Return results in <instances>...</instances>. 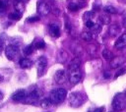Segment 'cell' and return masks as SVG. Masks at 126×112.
<instances>
[{"label": "cell", "instance_id": "cell-24", "mask_svg": "<svg viewBox=\"0 0 126 112\" xmlns=\"http://www.w3.org/2000/svg\"><path fill=\"white\" fill-rule=\"evenodd\" d=\"M33 47H34L33 44L27 45V46L24 48V53H25L26 55H31V54L33 52Z\"/></svg>", "mask_w": 126, "mask_h": 112}, {"label": "cell", "instance_id": "cell-10", "mask_svg": "<svg viewBox=\"0 0 126 112\" xmlns=\"http://www.w3.org/2000/svg\"><path fill=\"white\" fill-rule=\"evenodd\" d=\"M125 62V58L123 56H117V57H113V59L110 61V68L112 69H116V68H119L121 67Z\"/></svg>", "mask_w": 126, "mask_h": 112}, {"label": "cell", "instance_id": "cell-34", "mask_svg": "<svg viewBox=\"0 0 126 112\" xmlns=\"http://www.w3.org/2000/svg\"><path fill=\"white\" fill-rule=\"evenodd\" d=\"M110 77V74L108 73V72H104V78H106V79H108Z\"/></svg>", "mask_w": 126, "mask_h": 112}, {"label": "cell", "instance_id": "cell-37", "mask_svg": "<svg viewBox=\"0 0 126 112\" xmlns=\"http://www.w3.org/2000/svg\"><path fill=\"white\" fill-rule=\"evenodd\" d=\"M3 99V93L0 91V100H2Z\"/></svg>", "mask_w": 126, "mask_h": 112}, {"label": "cell", "instance_id": "cell-4", "mask_svg": "<svg viewBox=\"0 0 126 112\" xmlns=\"http://www.w3.org/2000/svg\"><path fill=\"white\" fill-rule=\"evenodd\" d=\"M5 54L9 60H15L16 58L19 57V54H20L19 47L16 45L10 44L5 48Z\"/></svg>", "mask_w": 126, "mask_h": 112}, {"label": "cell", "instance_id": "cell-23", "mask_svg": "<svg viewBox=\"0 0 126 112\" xmlns=\"http://www.w3.org/2000/svg\"><path fill=\"white\" fill-rule=\"evenodd\" d=\"M33 45H34V47L37 48V49H43V48L45 47V42H44L42 39H38V40H36V41L33 43Z\"/></svg>", "mask_w": 126, "mask_h": 112}, {"label": "cell", "instance_id": "cell-25", "mask_svg": "<svg viewBox=\"0 0 126 112\" xmlns=\"http://www.w3.org/2000/svg\"><path fill=\"white\" fill-rule=\"evenodd\" d=\"M66 59H67V53L64 50L63 51H60L59 54H58V61L62 63V62H65Z\"/></svg>", "mask_w": 126, "mask_h": 112}, {"label": "cell", "instance_id": "cell-18", "mask_svg": "<svg viewBox=\"0 0 126 112\" xmlns=\"http://www.w3.org/2000/svg\"><path fill=\"white\" fill-rule=\"evenodd\" d=\"M51 105H52V102H51V100L49 98H43V99L40 100V106L42 108H44V109L49 108Z\"/></svg>", "mask_w": 126, "mask_h": 112}, {"label": "cell", "instance_id": "cell-13", "mask_svg": "<svg viewBox=\"0 0 126 112\" xmlns=\"http://www.w3.org/2000/svg\"><path fill=\"white\" fill-rule=\"evenodd\" d=\"M80 66H81V59L78 58V57L74 58V59L70 62V64H69V67H68L69 72H70V71L79 70V69H80Z\"/></svg>", "mask_w": 126, "mask_h": 112}, {"label": "cell", "instance_id": "cell-6", "mask_svg": "<svg viewBox=\"0 0 126 112\" xmlns=\"http://www.w3.org/2000/svg\"><path fill=\"white\" fill-rule=\"evenodd\" d=\"M36 65H37V72H38V76H42L45 72V69L47 67V59L44 56H41L37 59L36 61Z\"/></svg>", "mask_w": 126, "mask_h": 112}, {"label": "cell", "instance_id": "cell-42", "mask_svg": "<svg viewBox=\"0 0 126 112\" xmlns=\"http://www.w3.org/2000/svg\"><path fill=\"white\" fill-rule=\"evenodd\" d=\"M111 112H115V111H111Z\"/></svg>", "mask_w": 126, "mask_h": 112}, {"label": "cell", "instance_id": "cell-5", "mask_svg": "<svg viewBox=\"0 0 126 112\" xmlns=\"http://www.w3.org/2000/svg\"><path fill=\"white\" fill-rule=\"evenodd\" d=\"M36 10H37V13L41 16H46L47 14H49V12L51 11V8L50 6L43 2V1H39L36 5Z\"/></svg>", "mask_w": 126, "mask_h": 112}, {"label": "cell", "instance_id": "cell-30", "mask_svg": "<svg viewBox=\"0 0 126 112\" xmlns=\"http://www.w3.org/2000/svg\"><path fill=\"white\" fill-rule=\"evenodd\" d=\"M85 25H86V27H87V28H92L94 27V23L93 21H87V22H85Z\"/></svg>", "mask_w": 126, "mask_h": 112}, {"label": "cell", "instance_id": "cell-27", "mask_svg": "<svg viewBox=\"0 0 126 112\" xmlns=\"http://www.w3.org/2000/svg\"><path fill=\"white\" fill-rule=\"evenodd\" d=\"M79 8H80V6L78 4H76V3H70L68 5V9L71 10V11H77Z\"/></svg>", "mask_w": 126, "mask_h": 112}, {"label": "cell", "instance_id": "cell-16", "mask_svg": "<svg viewBox=\"0 0 126 112\" xmlns=\"http://www.w3.org/2000/svg\"><path fill=\"white\" fill-rule=\"evenodd\" d=\"M110 16L108 15V14H106V13H104V14H101L100 16H99V21L102 23V24H104V25H108L109 23H110Z\"/></svg>", "mask_w": 126, "mask_h": 112}, {"label": "cell", "instance_id": "cell-21", "mask_svg": "<svg viewBox=\"0 0 126 112\" xmlns=\"http://www.w3.org/2000/svg\"><path fill=\"white\" fill-rule=\"evenodd\" d=\"M103 11H104L106 14H116V13H117L116 8H114V7L111 6V5L105 6V7L103 8Z\"/></svg>", "mask_w": 126, "mask_h": 112}, {"label": "cell", "instance_id": "cell-20", "mask_svg": "<svg viewBox=\"0 0 126 112\" xmlns=\"http://www.w3.org/2000/svg\"><path fill=\"white\" fill-rule=\"evenodd\" d=\"M21 17H22V13H21V11H18V10L12 12V13L9 15V18H10L11 20H15V21H18Z\"/></svg>", "mask_w": 126, "mask_h": 112}, {"label": "cell", "instance_id": "cell-7", "mask_svg": "<svg viewBox=\"0 0 126 112\" xmlns=\"http://www.w3.org/2000/svg\"><path fill=\"white\" fill-rule=\"evenodd\" d=\"M82 80V73L79 70H75V71H70L69 74V82L72 84H77L80 81Z\"/></svg>", "mask_w": 126, "mask_h": 112}, {"label": "cell", "instance_id": "cell-28", "mask_svg": "<svg viewBox=\"0 0 126 112\" xmlns=\"http://www.w3.org/2000/svg\"><path fill=\"white\" fill-rule=\"evenodd\" d=\"M91 29H92L94 32H99V31L101 30V26L98 25V24H94V27H93Z\"/></svg>", "mask_w": 126, "mask_h": 112}, {"label": "cell", "instance_id": "cell-33", "mask_svg": "<svg viewBox=\"0 0 126 112\" xmlns=\"http://www.w3.org/2000/svg\"><path fill=\"white\" fill-rule=\"evenodd\" d=\"M65 26H66V30H67L68 32H70V31H71V29H72V28H71V26L68 24V22H66Z\"/></svg>", "mask_w": 126, "mask_h": 112}, {"label": "cell", "instance_id": "cell-38", "mask_svg": "<svg viewBox=\"0 0 126 112\" xmlns=\"http://www.w3.org/2000/svg\"><path fill=\"white\" fill-rule=\"evenodd\" d=\"M79 2H81V3H86L87 0H79Z\"/></svg>", "mask_w": 126, "mask_h": 112}, {"label": "cell", "instance_id": "cell-32", "mask_svg": "<svg viewBox=\"0 0 126 112\" xmlns=\"http://www.w3.org/2000/svg\"><path fill=\"white\" fill-rule=\"evenodd\" d=\"M104 111V107H97V108H94V110H92L91 112H103Z\"/></svg>", "mask_w": 126, "mask_h": 112}, {"label": "cell", "instance_id": "cell-17", "mask_svg": "<svg viewBox=\"0 0 126 112\" xmlns=\"http://www.w3.org/2000/svg\"><path fill=\"white\" fill-rule=\"evenodd\" d=\"M102 57L105 59V60H112L113 59V53L109 50V49H103V51H102Z\"/></svg>", "mask_w": 126, "mask_h": 112}, {"label": "cell", "instance_id": "cell-1", "mask_svg": "<svg viewBox=\"0 0 126 112\" xmlns=\"http://www.w3.org/2000/svg\"><path fill=\"white\" fill-rule=\"evenodd\" d=\"M66 95H67V90H66L65 88L59 87V88L53 89V90L50 92L49 99L51 100L52 103L58 104V103H61V102L66 98Z\"/></svg>", "mask_w": 126, "mask_h": 112}, {"label": "cell", "instance_id": "cell-8", "mask_svg": "<svg viewBox=\"0 0 126 112\" xmlns=\"http://www.w3.org/2000/svg\"><path fill=\"white\" fill-rule=\"evenodd\" d=\"M54 80L57 84H62L66 82L67 80V75H66V72L64 70H58L55 75H54Z\"/></svg>", "mask_w": 126, "mask_h": 112}, {"label": "cell", "instance_id": "cell-40", "mask_svg": "<svg viewBox=\"0 0 126 112\" xmlns=\"http://www.w3.org/2000/svg\"><path fill=\"white\" fill-rule=\"evenodd\" d=\"M16 1H17V2H22L23 0H16Z\"/></svg>", "mask_w": 126, "mask_h": 112}, {"label": "cell", "instance_id": "cell-39", "mask_svg": "<svg viewBox=\"0 0 126 112\" xmlns=\"http://www.w3.org/2000/svg\"><path fill=\"white\" fill-rule=\"evenodd\" d=\"M120 2H122V3H126V0H119Z\"/></svg>", "mask_w": 126, "mask_h": 112}, {"label": "cell", "instance_id": "cell-3", "mask_svg": "<svg viewBox=\"0 0 126 112\" xmlns=\"http://www.w3.org/2000/svg\"><path fill=\"white\" fill-rule=\"evenodd\" d=\"M86 100V96L84 93L82 92H79V91H76V92H72L70 95H69V102H70V105L72 107H79L81 106Z\"/></svg>", "mask_w": 126, "mask_h": 112}, {"label": "cell", "instance_id": "cell-19", "mask_svg": "<svg viewBox=\"0 0 126 112\" xmlns=\"http://www.w3.org/2000/svg\"><path fill=\"white\" fill-rule=\"evenodd\" d=\"M81 37H82V39L85 40V41H91V40L93 39V34H92V32H90V31H83V32L81 33Z\"/></svg>", "mask_w": 126, "mask_h": 112}, {"label": "cell", "instance_id": "cell-15", "mask_svg": "<svg viewBox=\"0 0 126 112\" xmlns=\"http://www.w3.org/2000/svg\"><path fill=\"white\" fill-rule=\"evenodd\" d=\"M120 32V28L118 25L114 24V25H111L109 28H108V34L110 36H116L118 35Z\"/></svg>", "mask_w": 126, "mask_h": 112}, {"label": "cell", "instance_id": "cell-36", "mask_svg": "<svg viewBox=\"0 0 126 112\" xmlns=\"http://www.w3.org/2000/svg\"><path fill=\"white\" fill-rule=\"evenodd\" d=\"M2 49H3V42H2V41H0V53H1Z\"/></svg>", "mask_w": 126, "mask_h": 112}, {"label": "cell", "instance_id": "cell-41", "mask_svg": "<svg viewBox=\"0 0 126 112\" xmlns=\"http://www.w3.org/2000/svg\"><path fill=\"white\" fill-rule=\"evenodd\" d=\"M2 80H3V79H2V77H1V75H0V82H1Z\"/></svg>", "mask_w": 126, "mask_h": 112}, {"label": "cell", "instance_id": "cell-43", "mask_svg": "<svg viewBox=\"0 0 126 112\" xmlns=\"http://www.w3.org/2000/svg\"><path fill=\"white\" fill-rule=\"evenodd\" d=\"M25 1H28V0H25Z\"/></svg>", "mask_w": 126, "mask_h": 112}, {"label": "cell", "instance_id": "cell-22", "mask_svg": "<svg viewBox=\"0 0 126 112\" xmlns=\"http://www.w3.org/2000/svg\"><path fill=\"white\" fill-rule=\"evenodd\" d=\"M94 13L93 11H88V12H86V13L83 15V19L85 20V22H87V21H92V19L94 18Z\"/></svg>", "mask_w": 126, "mask_h": 112}, {"label": "cell", "instance_id": "cell-2", "mask_svg": "<svg viewBox=\"0 0 126 112\" xmlns=\"http://www.w3.org/2000/svg\"><path fill=\"white\" fill-rule=\"evenodd\" d=\"M112 107L115 111H122L126 107V94L122 92L115 94L112 100Z\"/></svg>", "mask_w": 126, "mask_h": 112}, {"label": "cell", "instance_id": "cell-11", "mask_svg": "<svg viewBox=\"0 0 126 112\" xmlns=\"http://www.w3.org/2000/svg\"><path fill=\"white\" fill-rule=\"evenodd\" d=\"M114 46H115V48H117V49H121V48H124V47L126 46V32L123 33V34H121V35L117 38V40L115 41Z\"/></svg>", "mask_w": 126, "mask_h": 112}, {"label": "cell", "instance_id": "cell-29", "mask_svg": "<svg viewBox=\"0 0 126 112\" xmlns=\"http://www.w3.org/2000/svg\"><path fill=\"white\" fill-rule=\"evenodd\" d=\"M38 20H39V17H37V16L30 17V18L27 19V21H28L29 23H33V22H36V21H38Z\"/></svg>", "mask_w": 126, "mask_h": 112}, {"label": "cell", "instance_id": "cell-26", "mask_svg": "<svg viewBox=\"0 0 126 112\" xmlns=\"http://www.w3.org/2000/svg\"><path fill=\"white\" fill-rule=\"evenodd\" d=\"M8 6V0H0V13H4Z\"/></svg>", "mask_w": 126, "mask_h": 112}, {"label": "cell", "instance_id": "cell-14", "mask_svg": "<svg viewBox=\"0 0 126 112\" xmlns=\"http://www.w3.org/2000/svg\"><path fill=\"white\" fill-rule=\"evenodd\" d=\"M19 64H20V67L21 68H23V69H29V68H31L32 66L33 63L29 58H22V59H20Z\"/></svg>", "mask_w": 126, "mask_h": 112}, {"label": "cell", "instance_id": "cell-31", "mask_svg": "<svg viewBox=\"0 0 126 112\" xmlns=\"http://www.w3.org/2000/svg\"><path fill=\"white\" fill-rule=\"evenodd\" d=\"M125 71H126V69H120L116 74H115V77L117 78V77H119V76H121V75H123L124 73H125Z\"/></svg>", "mask_w": 126, "mask_h": 112}, {"label": "cell", "instance_id": "cell-35", "mask_svg": "<svg viewBox=\"0 0 126 112\" xmlns=\"http://www.w3.org/2000/svg\"><path fill=\"white\" fill-rule=\"evenodd\" d=\"M123 27L126 28V17L123 19Z\"/></svg>", "mask_w": 126, "mask_h": 112}, {"label": "cell", "instance_id": "cell-12", "mask_svg": "<svg viewBox=\"0 0 126 112\" xmlns=\"http://www.w3.org/2000/svg\"><path fill=\"white\" fill-rule=\"evenodd\" d=\"M49 34L52 37H59L60 35V28L59 26L56 24H50L49 25Z\"/></svg>", "mask_w": 126, "mask_h": 112}, {"label": "cell", "instance_id": "cell-9", "mask_svg": "<svg viewBox=\"0 0 126 112\" xmlns=\"http://www.w3.org/2000/svg\"><path fill=\"white\" fill-rule=\"evenodd\" d=\"M26 97H27V91L25 89H19L12 94V99L17 102L24 101L26 99Z\"/></svg>", "mask_w": 126, "mask_h": 112}]
</instances>
